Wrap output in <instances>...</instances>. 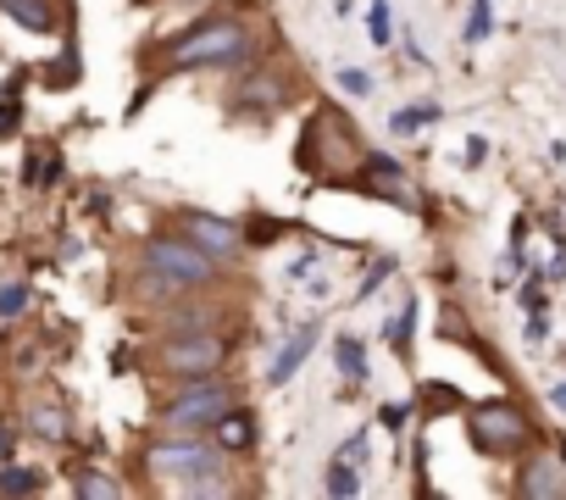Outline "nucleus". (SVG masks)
<instances>
[{"label":"nucleus","instance_id":"obj_1","mask_svg":"<svg viewBox=\"0 0 566 500\" xmlns=\"http://www.w3.org/2000/svg\"><path fill=\"white\" fill-rule=\"evenodd\" d=\"M239 56H244V29L233 18H206L167 45V67H178V73L184 67H228Z\"/></svg>","mask_w":566,"mask_h":500},{"label":"nucleus","instance_id":"obj_2","mask_svg":"<svg viewBox=\"0 0 566 500\" xmlns=\"http://www.w3.org/2000/svg\"><path fill=\"white\" fill-rule=\"evenodd\" d=\"M150 467H156V478H172V483H184V489H195V494H222L228 483H222V461H217V450L211 445H195V439H178V445H156L150 450Z\"/></svg>","mask_w":566,"mask_h":500},{"label":"nucleus","instance_id":"obj_3","mask_svg":"<svg viewBox=\"0 0 566 500\" xmlns=\"http://www.w3.org/2000/svg\"><path fill=\"white\" fill-rule=\"evenodd\" d=\"M467 434H472V445H478L483 456H516V450L527 445L533 428H527V417H522L511 400H489V406L472 412Z\"/></svg>","mask_w":566,"mask_h":500},{"label":"nucleus","instance_id":"obj_4","mask_svg":"<svg viewBox=\"0 0 566 500\" xmlns=\"http://www.w3.org/2000/svg\"><path fill=\"white\" fill-rule=\"evenodd\" d=\"M233 406V389L228 384H206V378H189V389L161 412V423L167 428H178V434H195V428H211L222 412Z\"/></svg>","mask_w":566,"mask_h":500},{"label":"nucleus","instance_id":"obj_5","mask_svg":"<svg viewBox=\"0 0 566 500\" xmlns=\"http://www.w3.org/2000/svg\"><path fill=\"white\" fill-rule=\"evenodd\" d=\"M145 268L172 279V284H211L217 262L206 257V250H195L189 239H150L145 244Z\"/></svg>","mask_w":566,"mask_h":500},{"label":"nucleus","instance_id":"obj_6","mask_svg":"<svg viewBox=\"0 0 566 500\" xmlns=\"http://www.w3.org/2000/svg\"><path fill=\"white\" fill-rule=\"evenodd\" d=\"M178 228H184V239H189L195 250H206L211 262H233L239 250H244V239H239V228H233L228 217H211V211H184V217H178Z\"/></svg>","mask_w":566,"mask_h":500},{"label":"nucleus","instance_id":"obj_7","mask_svg":"<svg viewBox=\"0 0 566 500\" xmlns=\"http://www.w3.org/2000/svg\"><path fill=\"white\" fill-rule=\"evenodd\" d=\"M167 367L178 378H211L222 367V340L217 334H178L167 345Z\"/></svg>","mask_w":566,"mask_h":500},{"label":"nucleus","instance_id":"obj_8","mask_svg":"<svg viewBox=\"0 0 566 500\" xmlns=\"http://www.w3.org/2000/svg\"><path fill=\"white\" fill-rule=\"evenodd\" d=\"M356 189L378 195V200H395V206H411V189H406V173L395 156H367L361 173H356Z\"/></svg>","mask_w":566,"mask_h":500},{"label":"nucleus","instance_id":"obj_9","mask_svg":"<svg viewBox=\"0 0 566 500\" xmlns=\"http://www.w3.org/2000/svg\"><path fill=\"white\" fill-rule=\"evenodd\" d=\"M516 494L527 500H549V494H566V472L555 461H527L522 478H516Z\"/></svg>","mask_w":566,"mask_h":500},{"label":"nucleus","instance_id":"obj_10","mask_svg":"<svg viewBox=\"0 0 566 500\" xmlns=\"http://www.w3.org/2000/svg\"><path fill=\"white\" fill-rule=\"evenodd\" d=\"M0 12L18 18V29H29V34H56L62 29L51 0H0Z\"/></svg>","mask_w":566,"mask_h":500},{"label":"nucleus","instance_id":"obj_11","mask_svg":"<svg viewBox=\"0 0 566 500\" xmlns=\"http://www.w3.org/2000/svg\"><path fill=\"white\" fill-rule=\"evenodd\" d=\"M312 351H317V323H306V329L290 340V351H283V356L266 367V384H290V378H295V367H301Z\"/></svg>","mask_w":566,"mask_h":500},{"label":"nucleus","instance_id":"obj_12","mask_svg":"<svg viewBox=\"0 0 566 500\" xmlns=\"http://www.w3.org/2000/svg\"><path fill=\"white\" fill-rule=\"evenodd\" d=\"M211 428H217V445H222V450H250V445H255V417L239 412V406H228Z\"/></svg>","mask_w":566,"mask_h":500},{"label":"nucleus","instance_id":"obj_13","mask_svg":"<svg viewBox=\"0 0 566 500\" xmlns=\"http://www.w3.org/2000/svg\"><path fill=\"white\" fill-rule=\"evenodd\" d=\"M45 472L40 467H0V494H40Z\"/></svg>","mask_w":566,"mask_h":500},{"label":"nucleus","instance_id":"obj_14","mask_svg":"<svg viewBox=\"0 0 566 500\" xmlns=\"http://www.w3.org/2000/svg\"><path fill=\"white\" fill-rule=\"evenodd\" d=\"M334 356H339V373H345L350 384H367V356H361V345H356L350 334H339V345H334Z\"/></svg>","mask_w":566,"mask_h":500},{"label":"nucleus","instance_id":"obj_15","mask_svg":"<svg viewBox=\"0 0 566 500\" xmlns=\"http://www.w3.org/2000/svg\"><path fill=\"white\" fill-rule=\"evenodd\" d=\"M73 84H78V51H62L45 73V90H73Z\"/></svg>","mask_w":566,"mask_h":500},{"label":"nucleus","instance_id":"obj_16","mask_svg":"<svg viewBox=\"0 0 566 500\" xmlns=\"http://www.w3.org/2000/svg\"><path fill=\"white\" fill-rule=\"evenodd\" d=\"M428 123H439V106H433V101H422V106H406V112L395 117V134H417V128H428Z\"/></svg>","mask_w":566,"mask_h":500},{"label":"nucleus","instance_id":"obj_17","mask_svg":"<svg viewBox=\"0 0 566 500\" xmlns=\"http://www.w3.org/2000/svg\"><path fill=\"white\" fill-rule=\"evenodd\" d=\"M356 489H361V472L350 467V456H339L328 467V494H356Z\"/></svg>","mask_w":566,"mask_h":500},{"label":"nucleus","instance_id":"obj_18","mask_svg":"<svg viewBox=\"0 0 566 500\" xmlns=\"http://www.w3.org/2000/svg\"><path fill=\"white\" fill-rule=\"evenodd\" d=\"M73 489H78V494H95V500H112V494H123V483H112L106 472H78V478H73Z\"/></svg>","mask_w":566,"mask_h":500},{"label":"nucleus","instance_id":"obj_19","mask_svg":"<svg viewBox=\"0 0 566 500\" xmlns=\"http://www.w3.org/2000/svg\"><path fill=\"white\" fill-rule=\"evenodd\" d=\"M411 323H417V306H406L400 317H389V329H384V334H389V345H395V351H406V345H411Z\"/></svg>","mask_w":566,"mask_h":500},{"label":"nucleus","instance_id":"obj_20","mask_svg":"<svg viewBox=\"0 0 566 500\" xmlns=\"http://www.w3.org/2000/svg\"><path fill=\"white\" fill-rule=\"evenodd\" d=\"M29 306V284H7L0 290V317H18Z\"/></svg>","mask_w":566,"mask_h":500},{"label":"nucleus","instance_id":"obj_21","mask_svg":"<svg viewBox=\"0 0 566 500\" xmlns=\"http://www.w3.org/2000/svg\"><path fill=\"white\" fill-rule=\"evenodd\" d=\"M18 134V95H0V139Z\"/></svg>","mask_w":566,"mask_h":500},{"label":"nucleus","instance_id":"obj_22","mask_svg":"<svg viewBox=\"0 0 566 500\" xmlns=\"http://www.w3.org/2000/svg\"><path fill=\"white\" fill-rule=\"evenodd\" d=\"M339 90H345V95H373V79H367V73H350V67H345V73H339Z\"/></svg>","mask_w":566,"mask_h":500},{"label":"nucleus","instance_id":"obj_23","mask_svg":"<svg viewBox=\"0 0 566 500\" xmlns=\"http://www.w3.org/2000/svg\"><path fill=\"white\" fill-rule=\"evenodd\" d=\"M34 428H40L45 439H67V428H62V417H56V412H34Z\"/></svg>","mask_w":566,"mask_h":500},{"label":"nucleus","instance_id":"obj_24","mask_svg":"<svg viewBox=\"0 0 566 500\" xmlns=\"http://www.w3.org/2000/svg\"><path fill=\"white\" fill-rule=\"evenodd\" d=\"M422 400H428L433 412H439V406H461V395H455V389H439V384H428V389H422Z\"/></svg>","mask_w":566,"mask_h":500},{"label":"nucleus","instance_id":"obj_25","mask_svg":"<svg viewBox=\"0 0 566 500\" xmlns=\"http://www.w3.org/2000/svg\"><path fill=\"white\" fill-rule=\"evenodd\" d=\"M494 23H489V0H478V12H472V29H467V40H483Z\"/></svg>","mask_w":566,"mask_h":500},{"label":"nucleus","instance_id":"obj_26","mask_svg":"<svg viewBox=\"0 0 566 500\" xmlns=\"http://www.w3.org/2000/svg\"><path fill=\"white\" fill-rule=\"evenodd\" d=\"M373 40H378V45H389V7H384V0L373 7Z\"/></svg>","mask_w":566,"mask_h":500},{"label":"nucleus","instance_id":"obj_27","mask_svg":"<svg viewBox=\"0 0 566 500\" xmlns=\"http://www.w3.org/2000/svg\"><path fill=\"white\" fill-rule=\"evenodd\" d=\"M378 423L400 434V428H406V406H384V412H378Z\"/></svg>","mask_w":566,"mask_h":500},{"label":"nucleus","instance_id":"obj_28","mask_svg":"<svg viewBox=\"0 0 566 500\" xmlns=\"http://www.w3.org/2000/svg\"><path fill=\"white\" fill-rule=\"evenodd\" d=\"M7 456H12V428L0 423V461H7Z\"/></svg>","mask_w":566,"mask_h":500},{"label":"nucleus","instance_id":"obj_29","mask_svg":"<svg viewBox=\"0 0 566 500\" xmlns=\"http://www.w3.org/2000/svg\"><path fill=\"white\" fill-rule=\"evenodd\" d=\"M549 400H555V406L566 412V384H555V389H549Z\"/></svg>","mask_w":566,"mask_h":500}]
</instances>
